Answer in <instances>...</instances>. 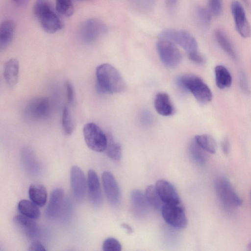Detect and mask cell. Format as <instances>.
Returning <instances> with one entry per match:
<instances>
[{"instance_id":"12","label":"cell","mask_w":251,"mask_h":251,"mask_svg":"<svg viewBox=\"0 0 251 251\" xmlns=\"http://www.w3.org/2000/svg\"><path fill=\"white\" fill-rule=\"evenodd\" d=\"M231 10L237 32L243 38L250 37L251 36V28L241 4L237 0L232 1Z\"/></svg>"},{"instance_id":"3","label":"cell","mask_w":251,"mask_h":251,"mask_svg":"<svg viewBox=\"0 0 251 251\" xmlns=\"http://www.w3.org/2000/svg\"><path fill=\"white\" fill-rule=\"evenodd\" d=\"M34 14L42 28L48 33H55L63 27L61 20L48 0H36Z\"/></svg>"},{"instance_id":"16","label":"cell","mask_w":251,"mask_h":251,"mask_svg":"<svg viewBox=\"0 0 251 251\" xmlns=\"http://www.w3.org/2000/svg\"><path fill=\"white\" fill-rule=\"evenodd\" d=\"M64 198V191L62 188H57L51 192L45 212L48 218L53 219L58 217L63 206Z\"/></svg>"},{"instance_id":"28","label":"cell","mask_w":251,"mask_h":251,"mask_svg":"<svg viewBox=\"0 0 251 251\" xmlns=\"http://www.w3.org/2000/svg\"><path fill=\"white\" fill-rule=\"evenodd\" d=\"M107 144L105 150L107 156L114 160L120 159L122 149L120 144L116 142L110 134H107Z\"/></svg>"},{"instance_id":"13","label":"cell","mask_w":251,"mask_h":251,"mask_svg":"<svg viewBox=\"0 0 251 251\" xmlns=\"http://www.w3.org/2000/svg\"><path fill=\"white\" fill-rule=\"evenodd\" d=\"M103 190L109 202L113 205L118 203L120 192L118 184L113 174L109 171H104L101 175Z\"/></svg>"},{"instance_id":"26","label":"cell","mask_w":251,"mask_h":251,"mask_svg":"<svg viewBox=\"0 0 251 251\" xmlns=\"http://www.w3.org/2000/svg\"><path fill=\"white\" fill-rule=\"evenodd\" d=\"M145 196L150 206L157 210H161L164 205L155 186L150 185L147 187Z\"/></svg>"},{"instance_id":"20","label":"cell","mask_w":251,"mask_h":251,"mask_svg":"<svg viewBox=\"0 0 251 251\" xmlns=\"http://www.w3.org/2000/svg\"><path fill=\"white\" fill-rule=\"evenodd\" d=\"M15 24L10 20L4 21L0 26V49L6 48L12 42L15 34Z\"/></svg>"},{"instance_id":"37","label":"cell","mask_w":251,"mask_h":251,"mask_svg":"<svg viewBox=\"0 0 251 251\" xmlns=\"http://www.w3.org/2000/svg\"><path fill=\"white\" fill-rule=\"evenodd\" d=\"M30 251H45L46 249L42 243L38 240H33L29 246Z\"/></svg>"},{"instance_id":"35","label":"cell","mask_w":251,"mask_h":251,"mask_svg":"<svg viewBox=\"0 0 251 251\" xmlns=\"http://www.w3.org/2000/svg\"><path fill=\"white\" fill-rule=\"evenodd\" d=\"M65 86L68 102L69 104H72L74 101L75 97L74 88L72 84L69 81L66 82Z\"/></svg>"},{"instance_id":"43","label":"cell","mask_w":251,"mask_h":251,"mask_svg":"<svg viewBox=\"0 0 251 251\" xmlns=\"http://www.w3.org/2000/svg\"><path fill=\"white\" fill-rule=\"evenodd\" d=\"M122 226L129 233H131L132 232V228L128 225L126 224H123Z\"/></svg>"},{"instance_id":"5","label":"cell","mask_w":251,"mask_h":251,"mask_svg":"<svg viewBox=\"0 0 251 251\" xmlns=\"http://www.w3.org/2000/svg\"><path fill=\"white\" fill-rule=\"evenodd\" d=\"M215 188L219 200L226 208L234 209L242 204V200L226 178H217L215 180Z\"/></svg>"},{"instance_id":"22","label":"cell","mask_w":251,"mask_h":251,"mask_svg":"<svg viewBox=\"0 0 251 251\" xmlns=\"http://www.w3.org/2000/svg\"><path fill=\"white\" fill-rule=\"evenodd\" d=\"M215 81L217 87L224 89L229 88L232 84V76L228 70L224 66L218 65L215 68Z\"/></svg>"},{"instance_id":"21","label":"cell","mask_w":251,"mask_h":251,"mask_svg":"<svg viewBox=\"0 0 251 251\" xmlns=\"http://www.w3.org/2000/svg\"><path fill=\"white\" fill-rule=\"evenodd\" d=\"M29 199L40 207L44 206L47 202V192L46 188L40 184H32L28 189Z\"/></svg>"},{"instance_id":"19","label":"cell","mask_w":251,"mask_h":251,"mask_svg":"<svg viewBox=\"0 0 251 251\" xmlns=\"http://www.w3.org/2000/svg\"><path fill=\"white\" fill-rule=\"evenodd\" d=\"M19 62L17 59L11 58L5 63L3 77L9 87H12L17 84L19 77Z\"/></svg>"},{"instance_id":"6","label":"cell","mask_w":251,"mask_h":251,"mask_svg":"<svg viewBox=\"0 0 251 251\" xmlns=\"http://www.w3.org/2000/svg\"><path fill=\"white\" fill-rule=\"evenodd\" d=\"M83 134L88 147L96 152L105 151L107 137L102 129L95 123H86L83 128Z\"/></svg>"},{"instance_id":"18","label":"cell","mask_w":251,"mask_h":251,"mask_svg":"<svg viewBox=\"0 0 251 251\" xmlns=\"http://www.w3.org/2000/svg\"><path fill=\"white\" fill-rule=\"evenodd\" d=\"M154 105L157 112L164 116L173 114L174 108L169 96L166 93L160 92L155 96Z\"/></svg>"},{"instance_id":"33","label":"cell","mask_w":251,"mask_h":251,"mask_svg":"<svg viewBox=\"0 0 251 251\" xmlns=\"http://www.w3.org/2000/svg\"><path fill=\"white\" fill-rule=\"evenodd\" d=\"M121 249L120 243L115 238L109 237L103 242L102 250L104 251H120Z\"/></svg>"},{"instance_id":"31","label":"cell","mask_w":251,"mask_h":251,"mask_svg":"<svg viewBox=\"0 0 251 251\" xmlns=\"http://www.w3.org/2000/svg\"><path fill=\"white\" fill-rule=\"evenodd\" d=\"M196 19L200 26L203 29L209 28L211 21V13L202 7H198L196 11Z\"/></svg>"},{"instance_id":"8","label":"cell","mask_w":251,"mask_h":251,"mask_svg":"<svg viewBox=\"0 0 251 251\" xmlns=\"http://www.w3.org/2000/svg\"><path fill=\"white\" fill-rule=\"evenodd\" d=\"M50 102L47 97H37L31 100L25 105L24 113L28 120L38 121L45 119L50 111Z\"/></svg>"},{"instance_id":"15","label":"cell","mask_w":251,"mask_h":251,"mask_svg":"<svg viewBox=\"0 0 251 251\" xmlns=\"http://www.w3.org/2000/svg\"><path fill=\"white\" fill-rule=\"evenodd\" d=\"M155 186L165 204H180L177 191L170 182L164 179H159L156 182Z\"/></svg>"},{"instance_id":"30","label":"cell","mask_w":251,"mask_h":251,"mask_svg":"<svg viewBox=\"0 0 251 251\" xmlns=\"http://www.w3.org/2000/svg\"><path fill=\"white\" fill-rule=\"evenodd\" d=\"M189 150L191 157L196 163L201 165L205 163L206 159V155L204 151H205L195 140L190 143Z\"/></svg>"},{"instance_id":"14","label":"cell","mask_w":251,"mask_h":251,"mask_svg":"<svg viewBox=\"0 0 251 251\" xmlns=\"http://www.w3.org/2000/svg\"><path fill=\"white\" fill-rule=\"evenodd\" d=\"M87 187L91 203L95 207H100L103 202L100 182L96 172L92 169L88 172Z\"/></svg>"},{"instance_id":"11","label":"cell","mask_w":251,"mask_h":251,"mask_svg":"<svg viewBox=\"0 0 251 251\" xmlns=\"http://www.w3.org/2000/svg\"><path fill=\"white\" fill-rule=\"evenodd\" d=\"M106 31V26L102 21L97 19H91L83 24L80 33L84 41L91 43L103 35Z\"/></svg>"},{"instance_id":"27","label":"cell","mask_w":251,"mask_h":251,"mask_svg":"<svg viewBox=\"0 0 251 251\" xmlns=\"http://www.w3.org/2000/svg\"><path fill=\"white\" fill-rule=\"evenodd\" d=\"M196 143L205 151L214 153L216 151V143L214 139L210 135H197L195 137Z\"/></svg>"},{"instance_id":"38","label":"cell","mask_w":251,"mask_h":251,"mask_svg":"<svg viewBox=\"0 0 251 251\" xmlns=\"http://www.w3.org/2000/svg\"><path fill=\"white\" fill-rule=\"evenodd\" d=\"M240 85L242 90L246 93H249L250 89L246 76L244 73H241L239 76Z\"/></svg>"},{"instance_id":"10","label":"cell","mask_w":251,"mask_h":251,"mask_svg":"<svg viewBox=\"0 0 251 251\" xmlns=\"http://www.w3.org/2000/svg\"><path fill=\"white\" fill-rule=\"evenodd\" d=\"M70 182L73 196L78 202L82 201L85 196L87 180L81 169L73 166L70 172Z\"/></svg>"},{"instance_id":"39","label":"cell","mask_w":251,"mask_h":251,"mask_svg":"<svg viewBox=\"0 0 251 251\" xmlns=\"http://www.w3.org/2000/svg\"><path fill=\"white\" fill-rule=\"evenodd\" d=\"M140 120L143 124L149 125L152 120V116L148 111H144L141 114Z\"/></svg>"},{"instance_id":"45","label":"cell","mask_w":251,"mask_h":251,"mask_svg":"<svg viewBox=\"0 0 251 251\" xmlns=\"http://www.w3.org/2000/svg\"></svg>"},{"instance_id":"40","label":"cell","mask_w":251,"mask_h":251,"mask_svg":"<svg viewBox=\"0 0 251 251\" xmlns=\"http://www.w3.org/2000/svg\"><path fill=\"white\" fill-rule=\"evenodd\" d=\"M178 3V0H165L166 7L171 10L174 9Z\"/></svg>"},{"instance_id":"34","label":"cell","mask_w":251,"mask_h":251,"mask_svg":"<svg viewBox=\"0 0 251 251\" xmlns=\"http://www.w3.org/2000/svg\"><path fill=\"white\" fill-rule=\"evenodd\" d=\"M208 7L211 14L215 16H219L222 11V0H209Z\"/></svg>"},{"instance_id":"25","label":"cell","mask_w":251,"mask_h":251,"mask_svg":"<svg viewBox=\"0 0 251 251\" xmlns=\"http://www.w3.org/2000/svg\"><path fill=\"white\" fill-rule=\"evenodd\" d=\"M215 36L218 43L223 50L232 59L236 60V53L225 33L222 30L217 29L215 31Z\"/></svg>"},{"instance_id":"24","label":"cell","mask_w":251,"mask_h":251,"mask_svg":"<svg viewBox=\"0 0 251 251\" xmlns=\"http://www.w3.org/2000/svg\"><path fill=\"white\" fill-rule=\"evenodd\" d=\"M131 200L136 212L141 215H144L148 210L149 204L147 200L145 194L142 191L135 189L131 193Z\"/></svg>"},{"instance_id":"36","label":"cell","mask_w":251,"mask_h":251,"mask_svg":"<svg viewBox=\"0 0 251 251\" xmlns=\"http://www.w3.org/2000/svg\"><path fill=\"white\" fill-rule=\"evenodd\" d=\"M189 58L192 62L198 64H203L205 62L204 57L198 51L188 54Z\"/></svg>"},{"instance_id":"29","label":"cell","mask_w":251,"mask_h":251,"mask_svg":"<svg viewBox=\"0 0 251 251\" xmlns=\"http://www.w3.org/2000/svg\"><path fill=\"white\" fill-rule=\"evenodd\" d=\"M61 125L65 134L70 135L74 130V121L68 105H65L62 111Z\"/></svg>"},{"instance_id":"44","label":"cell","mask_w":251,"mask_h":251,"mask_svg":"<svg viewBox=\"0 0 251 251\" xmlns=\"http://www.w3.org/2000/svg\"><path fill=\"white\" fill-rule=\"evenodd\" d=\"M247 248L248 250L251 251V242L247 245Z\"/></svg>"},{"instance_id":"9","label":"cell","mask_w":251,"mask_h":251,"mask_svg":"<svg viewBox=\"0 0 251 251\" xmlns=\"http://www.w3.org/2000/svg\"><path fill=\"white\" fill-rule=\"evenodd\" d=\"M161 211L166 222L174 228L182 229L187 226L185 213L179 204H164Z\"/></svg>"},{"instance_id":"41","label":"cell","mask_w":251,"mask_h":251,"mask_svg":"<svg viewBox=\"0 0 251 251\" xmlns=\"http://www.w3.org/2000/svg\"><path fill=\"white\" fill-rule=\"evenodd\" d=\"M222 149L225 153H227L229 150V143L227 139H225L222 143Z\"/></svg>"},{"instance_id":"4","label":"cell","mask_w":251,"mask_h":251,"mask_svg":"<svg viewBox=\"0 0 251 251\" xmlns=\"http://www.w3.org/2000/svg\"><path fill=\"white\" fill-rule=\"evenodd\" d=\"M160 39L166 40L177 44L187 53L198 51V44L195 38L188 31L183 30L165 29L159 34Z\"/></svg>"},{"instance_id":"7","label":"cell","mask_w":251,"mask_h":251,"mask_svg":"<svg viewBox=\"0 0 251 251\" xmlns=\"http://www.w3.org/2000/svg\"><path fill=\"white\" fill-rule=\"evenodd\" d=\"M157 50L161 61L168 68H176L181 62V52L171 41L161 39L157 43Z\"/></svg>"},{"instance_id":"23","label":"cell","mask_w":251,"mask_h":251,"mask_svg":"<svg viewBox=\"0 0 251 251\" xmlns=\"http://www.w3.org/2000/svg\"><path fill=\"white\" fill-rule=\"evenodd\" d=\"M37 204L32 201L22 200L18 205V209L21 214L36 220L40 218L41 212Z\"/></svg>"},{"instance_id":"17","label":"cell","mask_w":251,"mask_h":251,"mask_svg":"<svg viewBox=\"0 0 251 251\" xmlns=\"http://www.w3.org/2000/svg\"><path fill=\"white\" fill-rule=\"evenodd\" d=\"M13 222L16 226L28 238L34 239L38 234V226L34 219L22 214L16 215Z\"/></svg>"},{"instance_id":"2","label":"cell","mask_w":251,"mask_h":251,"mask_svg":"<svg viewBox=\"0 0 251 251\" xmlns=\"http://www.w3.org/2000/svg\"><path fill=\"white\" fill-rule=\"evenodd\" d=\"M176 82L183 91L190 92L200 103L206 104L212 99V93L209 87L196 75H183L178 77Z\"/></svg>"},{"instance_id":"32","label":"cell","mask_w":251,"mask_h":251,"mask_svg":"<svg viewBox=\"0 0 251 251\" xmlns=\"http://www.w3.org/2000/svg\"><path fill=\"white\" fill-rule=\"evenodd\" d=\"M55 8L58 13L66 17L71 16L74 11L72 0H55Z\"/></svg>"},{"instance_id":"1","label":"cell","mask_w":251,"mask_h":251,"mask_svg":"<svg viewBox=\"0 0 251 251\" xmlns=\"http://www.w3.org/2000/svg\"><path fill=\"white\" fill-rule=\"evenodd\" d=\"M96 89L99 93L111 94L125 91L126 84L119 71L112 65L104 63L96 68Z\"/></svg>"},{"instance_id":"42","label":"cell","mask_w":251,"mask_h":251,"mask_svg":"<svg viewBox=\"0 0 251 251\" xmlns=\"http://www.w3.org/2000/svg\"><path fill=\"white\" fill-rule=\"evenodd\" d=\"M16 4L20 6L26 5L29 0H12Z\"/></svg>"}]
</instances>
